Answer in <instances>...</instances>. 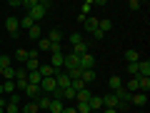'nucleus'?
<instances>
[{
  "label": "nucleus",
  "instance_id": "nucleus-1",
  "mask_svg": "<svg viewBox=\"0 0 150 113\" xmlns=\"http://www.w3.org/2000/svg\"><path fill=\"white\" fill-rule=\"evenodd\" d=\"M48 8H50V3H40V0H38L35 5L30 8V13H25V15H30L33 20L38 23V20H43V18H45V10H48Z\"/></svg>",
  "mask_w": 150,
  "mask_h": 113
},
{
  "label": "nucleus",
  "instance_id": "nucleus-2",
  "mask_svg": "<svg viewBox=\"0 0 150 113\" xmlns=\"http://www.w3.org/2000/svg\"><path fill=\"white\" fill-rule=\"evenodd\" d=\"M38 88H40V91H43L45 96H50V93H53L55 88H58V83H55V75H50V78H43Z\"/></svg>",
  "mask_w": 150,
  "mask_h": 113
},
{
  "label": "nucleus",
  "instance_id": "nucleus-3",
  "mask_svg": "<svg viewBox=\"0 0 150 113\" xmlns=\"http://www.w3.org/2000/svg\"><path fill=\"white\" fill-rule=\"evenodd\" d=\"M78 68H80V70H95V58H93L90 53L80 55V60H78Z\"/></svg>",
  "mask_w": 150,
  "mask_h": 113
},
{
  "label": "nucleus",
  "instance_id": "nucleus-4",
  "mask_svg": "<svg viewBox=\"0 0 150 113\" xmlns=\"http://www.w3.org/2000/svg\"><path fill=\"white\" fill-rule=\"evenodd\" d=\"M130 103H133V106H138V108L148 106V93H143V91L133 93V96H130Z\"/></svg>",
  "mask_w": 150,
  "mask_h": 113
},
{
  "label": "nucleus",
  "instance_id": "nucleus-5",
  "mask_svg": "<svg viewBox=\"0 0 150 113\" xmlns=\"http://www.w3.org/2000/svg\"><path fill=\"white\" fill-rule=\"evenodd\" d=\"M50 65H53L55 70H63V65H65V53H50Z\"/></svg>",
  "mask_w": 150,
  "mask_h": 113
},
{
  "label": "nucleus",
  "instance_id": "nucleus-6",
  "mask_svg": "<svg viewBox=\"0 0 150 113\" xmlns=\"http://www.w3.org/2000/svg\"><path fill=\"white\" fill-rule=\"evenodd\" d=\"M55 83H58V88H70V78H68V73H65V70H58V73H55Z\"/></svg>",
  "mask_w": 150,
  "mask_h": 113
},
{
  "label": "nucleus",
  "instance_id": "nucleus-7",
  "mask_svg": "<svg viewBox=\"0 0 150 113\" xmlns=\"http://www.w3.org/2000/svg\"><path fill=\"white\" fill-rule=\"evenodd\" d=\"M138 78H150V60H138Z\"/></svg>",
  "mask_w": 150,
  "mask_h": 113
},
{
  "label": "nucleus",
  "instance_id": "nucleus-8",
  "mask_svg": "<svg viewBox=\"0 0 150 113\" xmlns=\"http://www.w3.org/2000/svg\"><path fill=\"white\" fill-rule=\"evenodd\" d=\"M38 73H40V78H50V75H55L58 70H55L50 63H40L38 65Z\"/></svg>",
  "mask_w": 150,
  "mask_h": 113
},
{
  "label": "nucleus",
  "instance_id": "nucleus-9",
  "mask_svg": "<svg viewBox=\"0 0 150 113\" xmlns=\"http://www.w3.org/2000/svg\"><path fill=\"white\" fill-rule=\"evenodd\" d=\"M5 28L10 35H18V30H20V23H18V18H5Z\"/></svg>",
  "mask_w": 150,
  "mask_h": 113
},
{
  "label": "nucleus",
  "instance_id": "nucleus-10",
  "mask_svg": "<svg viewBox=\"0 0 150 113\" xmlns=\"http://www.w3.org/2000/svg\"><path fill=\"white\" fill-rule=\"evenodd\" d=\"M112 96L118 98V103H123V106H128V103H130V96H133V93H128L125 88H118V91L112 93Z\"/></svg>",
  "mask_w": 150,
  "mask_h": 113
},
{
  "label": "nucleus",
  "instance_id": "nucleus-11",
  "mask_svg": "<svg viewBox=\"0 0 150 113\" xmlns=\"http://www.w3.org/2000/svg\"><path fill=\"white\" fill-rule=\"evenodd\" d=\"M78 60H80L78 55L68 53V55H65V65H63V68H65V70H73V68H78Z\"/></svg>",
  "mask_w": 150,
  "mask_h": 113
},
{
  "label": "nucleus",
  "instance_id": "nucleus-12",
  "mask_svg": "<svg viewBox=\"0 0 150 113\" xmlns=\"http://www.w3.org/2000/svg\"><path fill=\"white\" fill-rule=\"evenodd\" d=\"M103 98V106L105 108H118V98L112 96V93H105V96H100Z\"/></svg>",
  "mask_w": 150,
  "mask_h": 113
},
{
  "label": "nucleus",
  "instance_id": "nucleus-13",
  "mask_svg": "<svg viewBox=\"0 0 150 113\" xmlns=\"http://www.w3.org/2000/svg\"><path fill=\"white\" fill-rule=\"evenodd\" d=\"M108 88L115 93L118 88H123V78H120V75H110V81H108Z\"/></svg>",
  "mask_w": 150,
  "mask_h": 113
},
{
  "label": "nucleus",
  "instance_id": "nucleus-14",
  "mask_svg": "<svg viewBox=\"0 0 150 113\" xmlns=\"http://www.w3.org/2000/svg\"><path fill=\"white\" fill-rule=\"evenodd\" d=\"M45 38H48L50 43H60V40H63V30H60V28H53V30H50Z\"/></svg>",
  "mask_w": 150,
  "mask_h": 113
},
{
  "label": "nucleus",
  "instance_id": "nucleus-15",
  "mask_svg": "<svg viewBox=\"0 0 150 113\" xmlns=\"http://www.w3.org/2000/svg\"><path fill=\"white\" fill-rule=\"evenodd\" d=\"M75 98H78V103H88L93 98V93H90V88H83V91L75 93Z\"/></svg>",
  "mask_w": 150,
  "mask_h": 113
},
{
  "label": "nucleus",
  "instance_id": "nucleus-16",
  "mask_svg": "<svg viewBox=\"0 0 150 113\" xmlns=\"http://www.w3.org/2000/svg\"><path fill=\"white\" fill-rule=\"evenodd\" d=\"M38 108H40V111H48V108H50V96H45V93H43V96H38Z\"/></svg>",
  "mask_w": 150,
  "mask_h": 113
},
{
  "label": "nucleus",
  "instance_id": "nucleus-17",
  "mask_svg": "<svg viewBox=\"0 0 150 113\" xmlns=\"http://www.w3.org/2000/svg\"><path fill=\"white\" fill-rule=\"evenodd\" d=\"M23 93H25L28 98H38V96H40V88H38V86H30V83H28V86L23 88Z\"/></svg>",
  "mask_w": 150,
  "mask_h": 113
},
{
  "label": "nucleus",
  "instance_id": "nucleus-18",
  "mask_svg": "<svg viewBox=\"0 0 150 113\" xmlns=\"http://www.w3.org/2000/svg\"><path fill=\"white\" fill-rule=\"evenodd\" d=\"M15 60H20V63H28V60H30V50L18 48V50H15Z\"/></svg>",
  "mask_w": 150,
  "mask_h": 113
},
{
  "label": "nucleus",
  "instance_id": "nucleus-19",
  "mask_svg": "<svg viewBox=\"0 0 150 113\" xmlns=\"http://www.w3.org/2000/svg\"><path fill=\"white\" fill-rule=\"evenodd\" d=\"M63 108H65L63 101H53V98H50V108H48V113H63Z\"/></svg>",
  "mask_w": 150,
  "mask_h": 113
},
{
  "label": "nucleus",
  "instance_id": "nucleus-20",
  "mask_svg": "<svg viewBox=\"0 0 150 113\" xmlns=\"http://www.w3.org/2000/svg\"><path fill=\"white\" fill-rule=\"evenodd\" d=\"M50 48H53V43H50L48 38H40V40H38V50H40V53H50Z\"/></svg>",
  "mask_w": 150,
  "mask_h": 113
},
{
  "label": "nucleus",
  "instance_id": "nucleus-21",
  "mask_svg": "<svg viewBox=\"0 0 150 113\" xmlns=\"http://www.w3.org/2000/svg\"><path fill=\"white\" fill-rule=\"evenodd\" d=\"M98 30V18H85V33H95Z\"/></svg>",
  "mask_w": 150,
  "mask_h": 113
},
{
  "label": "nucleus",
  "instance_id": "nucleus-22",
  "mask_svg": "<svg viewBox=\"0 0 150 113\" xmlns=\"http://www.w3.org/2000/svg\"><path fill=\"white\" fill-rule=\"evenodd\" d=\"M28 35H30L33 40H40V38H43V28H40V25L35 23V25H33L30 30H28Z\"/></svg>",
  "mask_w": 150,
  "mask_h": 113
},
{
  "label": "nucleus",
  "instance_id": "nucleus-23",
  "mask_svg": "<svg viewBox=\"0 0 150 113\" xmlns=\"http://www.w3.org/2000/svg\"><path fill=\"white\" fill-rule=\"evenodd\" d=\"M88 103H90V111H103V98L100 96H93Z\"/></svg>",
  "mask_w": 150,
  "mask_h": 113
},
{
  "label": "nucleus",
  "instance_id": "nucleus-24",
  "mask_svg": "<svg viewBox=\"0 0 150 113\" xmlns=\"http://www.w3.org/2000/svg\"><path fill=\"white\" fill-rule=\"evenodd\" d=\"M80 81L83 83H93L95 81V70H80Z\"/></svg>",
  "mask_w": 150,
  "mask_h": 113
},
{
  "label": "nucleus",
  "instance_id": "nucleus-25",
  "mask_svg": "<svg viewBox=\"0 0 150 113\" xmlns=\"http://www.w3.org/2000/svg\"><path fill=\"white\" fill-rule=\"evenodd\" d=\"M125 60H128V63H138V60H140V53H138V50H133V48L125 50Z\"/></svg>",
  "mask_w": 150,
  "mask_h": 113
},
{
  "label": "nucleus",
  "instance_id": "nucleus-26",
  "mask_svg": "<svg viewBox=\"0 0 150 113\" xmlns=\"http://www.w3.org/2000/svg\"><path fill=\"white\" fill-rule=\"evenodd\" d=\"M23 113H40V108H38V103L35 101H28L25 103V108H20Z\"/></svg>",
  "mask_w": 150,
  "mask_h": 113
},
{
  "label": "nucleus",
  "instance_id": "nucleus-27",
  "mask_svg": "<svg viewBox=\"0 0 150 113\" xmlns=\"http://www.w3.org/2000/svg\"><path fill=\"white\" fill-rule=\"evenodd\" d=\"M80 43H85V40H83V33L80 30L70 33V45H80Z\"/></svg>",
  "mask_w": 150,
  "mask_h": 113
},
{
  "label": "nucleus",
  "instance_id": "nucleus-28",
  "mask_svg": "<svg viewBox=\"0 0 150 113\" xmlns=\"http://www.w3.org/2000/svg\"><path fill=\"white\" fill-rule=\"evenodd\" d=\"M40 81H43V78H40V73H38V70L28 73V83H30V86H40Z\"/></svg>",
  "mask_w": 150,
  "mask_h": 113
},
{
  "label": "nucleus",
  "instance_id": "nucleus-29",
  "mask_svg": "<svg viewBox=\"0 0 150 113\" xmlns=\"http://www.w3.org/2000/svg\"><path fill=\"white\" fill-rule=\"evenodd\" d=\"M112 28V20H108V18H103V20H98V30H103V33H108Z\"/></svg>",
  "mask_w": 150,
  "mask_h": 113
},
{
  "label": "nucleus",
  "instance_id": "nucleus-30",
  "mask_svg": "<svg viewBox=\"0 0 150 113\" xmlns=\"http://www.w3.org/2000/svg\"><path fill=\"white\" fill-rule=\"evenodd\" d=\"M18 23H20V28H28V30H30V28L35 25V20H33L30 15H23V18H20V20H18Z\"/></svg>",
  "mask_w": 150,
  "mask_h": 113
},
{
  "label": "nucleus",
  "instance_id": "nucleus-31",
  "mask_svg": "<svg viewBox=\"0 0 150 113\" xmlns=\"http://www.w3.org/2000/svg\"><path fill=\"white\" fill-rule=\"evenodd\" d=\"M85 53H88V45H85V43L73 45V55H78V58H80V55H85Z\"/></svg>",
  "mask_w": 150,
  "mask_h": 113
},
{
  "label": "nucleus",
  "instance_id": "nucleus-32",
  "mask_svg": "<svg viewBox=\"0 0 150 113\" xmlns=\"http://www.w3.org/2000/svg\"><path fill=\"white\" fill-rule=\"evenodd\" d=\"M3 93L13 96V93H15V81H5V83H3Z\"/></svg>",
  "mask_w": 150,
  "mask_h": 113
},
{
  "label": "nucleus",
  "instance_id": "nucleus-33",
  "mask_svg": "<svg viewBox=\"0 0 150 113\" xmlns=\"http://www.w3.org/2000/svg\"><path fill=\"white\" fill-rule=\"evenodd\" d=\"M38 65H40V60H35V58H30V60H28L25 65H23V68H25L28 73H33V70H38Z\"/></svg>",
  "mask_w": 150,
  "mask_h": 113
},
{
  "label": "nucleus",
  "instance_id": "nucleus-34",
  "mask_svg": "<svg viewBox=\"0 0 150 113\" xmlns=\"http://www.w3.org/2000/svg\"><path fill=\"white\" fill-rule=\"evenodd\" d=\"M15 81H28V70L25 68H15Z\"/></svg>",
  "mask_w": 150,
  "mask_h": 113
},
{
  "label": "nucleus",
  "instance_id": "nucleus-35",
  "mask_svg": "<svg viewBox=\"0 0 150 113\" xmlns=\"http://www.w3.org/2000/svg\"><path fill=\"white\" fill-rule=\"evenodd\" d=\"M90 8H93V3H90V0H85V3H83V10H80V18H88Z\"/></svg>",
  "mask_w": 150,
  "mask_h": 113
},
{
  "label": "nucleus",
  "instance_id": "nucleus-36",
  "mask_svg": "<svg viewBox=\"0 0 150 113\" xmlns=\"http://www.w3.org/2000/svg\"><path fill=\"white\" fill-rule=\"evenodd\" d=\"M75 98V91L73 88H63V101H73Z\"/></svg>",
  "mask_w": 150,
  "mask_h": 113
},
{
  "label": "nucleus",
  "instance_id": "nucleus-37",
  "mask_svg": "<svg viewBox=\"0 0 150 113\" xmlns=\"http://www.w3.org/2000/svg\"><path fill=\"white\" fill-rule=\"evenodd\" d=\"M75 111H78V113H90V103H78Z\"/></svg>",
  "mask_w": 150,
  "mask_h": 113
},
{
  "label": "nucleus",
  "instance_id": "nucleus-38",
  "mask_svg": "<svg viewBox=\"0 0 150 113\" xmlns=\"http://www.w3.org/2000/svg\"><path fill=\"white\" fill-rule=\"evenodd\" d=\"M8 103H13V106H20V103H23V98H20V93H13V96L8 98Z\"/></svg>",
  "mask_w": 150,
  "mask_h": 113
},
{
  "label": "nucleus",
  "instance_id": "nucleus-39",
  "mask_svg": "<svg viewBox=\"0 0 150 113\" xmlns=\"http://www.w3.org/2000/svg\"><path fill=\"white\" fill-rule=\"evenodd\" d=\"M125 70H128L133 78H138V63H128V68H125Z\"/></svg>",
  "mask_w": 150,
  "mask_h": 113
},
{
  "label": "nucleus",
  "instance_id": "nucleus-40",
  "mask_svg": "<svg viewBox=\"0 0 150 113\" xmlns=\"http://www.w3.org/2000/svg\"><path fill=\"white\" fill-rule=\"evenodd\" d=\"M0 68H10V55H0Z\"/></svg>",
  "mask_w": 150,
  "mask_h": 113
},
{
  "label": "nucleus",
  "instance_id": "nucleus-41",
  "mask_svg": "<svg viewBox=\"0 0 150 113\" xmlns=\"http://www.w3.org/2000/svg\"><path fill=\"white\" fill-rule=\"evenodd\" d=\"M35 3H38V0H23L20 5H23V8H25V13H30V8H33V5H35Z\"/></svg>",
  "mask_w": 150,
  "mask_h": 113
},
{
  "label": "nucleus",
  "instance_id": "nucleus-42",
  "mask_svg": "<svg viewBox=\"0 0 150 113\" xmlns=\"http://www.w3.org/2000/svg\"><path fill=\"white\" fill-rule=\"evenodd\" d=\"M128 8H130V10H140V8H143V3H140V0H130Z\"/></svg>",
  "mask_w": 150,
  "mask_h": 113
},
{
  "label": "nucleus",
  "instance_id": "nucleus-43",
  "mask_svg": "<svg viewBox=\"0 0 150 113\" xmlns=\"http://www.w3.org/2000/svg\"><path fill=\"white\" fill-rule=\"evenodd\" d=\"M5 113H20V106H13V103H8V106H5Z\"/></svg>",
  "mask_w": 150,
  "mask_h": 113
},
{
  "label": "nucleus",
  "instance_id": "nucleus-44",
  "mask_svg": "<svg viewBox=\"0 0 150 113\" xmlns=\"http://www.w3.org/2000/svg\"><path fill=\"white\" fill-rule=\"evenodd\" d=\"M93 38H95V40H103V38H105V33H103V30H95V33H93Z\"/></svg>",
  "mask_w": 150,
  "mask_h": 113
},
{
  "label": "nucleus",
  "instance_id": "nucleus-45",
  "mask_svg": "<svg viewBox=\"0 0 150 113\" xmlns=\"http://www.w3.org/2000/svg\"><path fill=\"white\" fill-rule=\"evenodd\" d=\"M5 106H8V103H5V96H0V113H5Z\"/></svg>",
  "mask_w": 150,
  "mask_h": 113
},
{
  "label": "nucleus",
  "instance_id": "nucleus-46",
  "mask_svg": "<svg viewBox=\"0 0 150 113\" xmlns=\"http://www.w3.org/2000/svg\"><path fill=\"white\" fill-rule=\"evenodd\" d=\"M63 113H78V111H75V108H68V106H65V108H63Z\"/></svg>",
  "mask_w": 150,
  "mask_h": 113
},
{
  "label": "nucleus",
  "instance_id": "nucleus-47",
  "mask_svg": "<svg viewBox=\"0 0 150 113\" xmlns=\"http://www.w3.org/2000/svg\"><path fill=\"white\" fill-rule=\"evenodd\" d=\"M103 113H118L115 108H103Z\"/></svg>",
  "mask_w": 150,
  "mask_h": 113
},
{
  "label": "nucleus",
  "instance_id": "nucleus-48",
  "mask_svg": "<svg viewBox=\"0 0 150 113\" xmlns=\"http://www.w3.org/2000/svg\"><path fill=\"white\" fill-rule=\"evenodd\" d=\"M0 96H5V93H3V83H0Z\"/></svg>",
  "mask_w": 150,
  "mask_h": 113
},
{
  "label": "nucleus",
  "instance_id": "nucleus-49",
  "mask_svg": "<svg viewBox=\"0 0 150 113\" xmlns=\"http://www.w3.org/2000/svg\"><path fill=\"white\" fill-rule=\"evenodd\" d=\"M3 73H5V70H3V68H0V78H3Z\"/></svg>",
  "mask_w": 150,
  "mask_h": 113
},
{
  "label": "nucleus",
  "instance_id": "nucleus-50",
  "mask_svg": "<svg viewBox=\"0 0 150 113\" xmlns=\"http://www.w3.org/2000/svg\"><path fill=\"white\" fill-rule=\"evenodd\" d=\"M138 113H145V111H138Z\"/></svg>",
  "mask_w": 150,
  "mask_h": 113
},
{
  "label": "nucleus",
  "instance_id": "nucleus-51",
  "mask_svg": "<svg viewBox=\"0 0 150 113\" xmlns=\"http://www.w3.org/2000/svg\"><path fill=\"white\" fill-rule=\"evenodd\" d=\"M120 113H125V111H120Z\"/></svg>",
  "mask_w": 150,
  "mask_h": 113
}]
</instances>
